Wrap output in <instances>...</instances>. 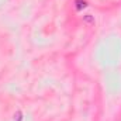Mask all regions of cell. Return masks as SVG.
<instances>
[{"label":"cell","mask_w":121,"mask_h":121,"mask_svg":"<svg viewBox=\"0 0 121 121\" xmlns=\"http://www.w3.org/2000/svg\"><path fill=\"white\" fill-rule=\"evenodd\" d=\"M17 121H21V113H17Z\"/></svg>","instance_id":"cell-3"},{"label":"cell","mask_w":121,"mask_h":121,"mask_svg":"<svg viewBox=\"0 0 121 121\" xmlns=\"http://www.w3.org/2000/svg\"><path fill=\"white\" fill-rule=\"evenodd\" d=\"M75 4H76V6H75V7H76V10H82V9H85V7L87 6L85 0H76V1H75Z\"/></svg>","instance_id":"cell-1"},{"label":"cell","mask_w":121,"mask_h":121,"mask_svg":"<svg viewBox=\"0 0 121 121\" xmlns=\"http://www.w3.org/2000/svg\"><path fill=\"white\" fill-rule=\"evenodd\" d=\"M85 20H86L87 23H94V20H93V17H90V16H86V17H85Z\"/></svg>","instance_id":"cell-2"}]
</instances>
